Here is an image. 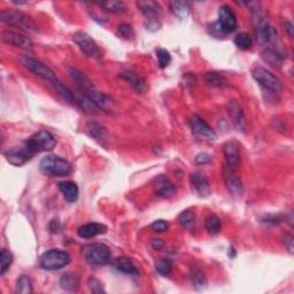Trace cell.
I'll list each match as a JSON object with an SVG mask.
<instances>
[{
	"label": "cell",
	"mask_w": 294,
	"mask_h": 294,
	"mask_svg": "<svg viewBox=\"0 0 294 294\" xmlns=\"http://www.w3.org/2000/svg\"><path fill=\"white\" fill-rule=\"evenodd\" d=\"M283 242L286 247V249H287L291 254H293V252H294V237L292 236V234L285 233L283 236Z\"/></svg>",
	"instance_id": "cell-41"
},
{
	"label": "cell",
	"mask_w": 294,
	"mask_h": 294,
	"mask_svg": "<svg viewBox=\"0 0 294 294\" xmlns=\"http://www.w3.org/2000/svg\"><path fill=\"white\" fill-rule=\"evenodd\" d=\"M99 5L101 7H104L106 11L111 12V13L114 14H123L127 12L128 7L123 2H105V3H100Z\"/></svg>",
	"instance_id": "cell-30"
},
{
	"label": "cell",
	"mask_w": 294,
	"mask_h": 294,
	"mask_svg": "<svg viewBox=\"0 0 294 294\" xmlns=\"http://www.w3.org/2000/svg\"><path fill=\"white\" fill-rule=\"evenodd\" d=\"M88 131L90 132V135L92 137H95L96 139H105L106 135V129L103 127V125L98 124L96 122H91L88 124Z\"/></svg>",
	"instance_id": "cell-34"
},
{
	"label": "cell",
	"mask_w": 294,
	"mask_h": 294,
	"mask_svg": "<svg viewBox=\"0 0 294 294\" xmlns=\"http://www.w3.org/2000/svg\"><path fill=\"white\" fill-rule=\"evenodd\" d=\"M238 172L239 171H234L226 166L223 168V175H224L226 189H228L229 193L232 195V197L236 198L241 197L242 193H244V185H242L241 178Z\"/></svg>",
	"instance_id": "cell-10"
},
{
	"label": "cell",
	"mask_w": 294,
	"mask_h": 294,
	"mask_svg": "<svg viewBox=\"0 0 294 294\" xmlns=\"http://www.w3.org/2000/svg\"><path fill=\"white\" fill-rule=\"evenodd\" d=\"M117 30H119V33L127 39H133V37H135V30H133L132 27L130 25H128V23H120L119 27H117Z\"/></svg>",
	"instance_id": "cell-38"
},
{
	"label": "cell",
	"mask_w": 294,
	"mask_h": 294,
	"mask_svg": "<svg viewBox=\"0 0 294 294\" xmlns=\"http://www.w3.org/2000/svg\"><path fill=\"white\" fill-rule=\"evenodd\" d=\"M0 20L6 25L20 29L21 31L27 33H34L37 30L36 23L31 19L29 15L20 11H2L0 13Z\"/></svg>",
	"instance_id": "cell-3"
},
{
	"label": "cell",
	"mask_w": 294,
	"mask_h": 294,
	"mask_svg": "<svg viewBox=\"0 0 294 294\" xmlns=\"http://www.w3.org/2000/svg\"><path fill=\"white\" fill-rule=\"evenodd\" d=\"M152 246L154 249L161 250L164 247V242L161 240V239H154V240L152 241Z\"/></svg>",
	"instance_id": "cell-46"
},
{
	"label": "cell",
	"mask_w": 294,
	"mask_h": 294,
	"mask_svg": "<svg viewBox=\"0 0 294 294\" xmlns=\"http://www.w3.org/2000/svg\"><path fill=\"white\" fill-rule=\"evenodd\" d=\"M39 170L44 175L56 176V177H64L72 174L73 167L67 160L58 155H48L42 159L39 163Z\"/></svg>",
	"instance_id": "cell-2"
},
{
	"label": "cell",
	"mask_w": 294,
	"mask_h": 294,
	"mask_svg": "<svg viewBox=\"0 0 294 294\" xmlns=\"http://www.w3.org/2000/svg\"><path fill=\"white\" fill-rule=\"evenodd\" d=\"M191 183L192 186L194 187V190L198 192L200 197H207L210 193V185L208 179L205 176H202L199 172H193L191 174Z\"/></svg>",
	"instance_id": "cell-21"
},
{
	"label": "cell",
	"mask_w": 294,
	"mask_h": 294,
	"mask_svg": "<svg viewBox=\"0 0 294 294\" xmlns=\"http://www.w3.org/2000/svg\"><path fill=\"white\" fill-rule=\"evenodd\" d=\"M6 159L10 163L13 164L15 167H21L23 164L27 163L30 159H33L34 154L30 152V150L27 146L26 143L20 147L11 148L9 152H6Z\"/></svg>",
	"instance_id": "cell-14"
},
{
	"label": "cell",
	"mask_w": 294,
	"mask_h": 294,
	"mask_svg": "<svg viewBox=\"0 0 294 294\" xmlns=\"http://www.w3.org/2000/svg\"><path fill=\"white\" fill-rule=\"evenodd\" d=\"M228 112L231 117V121H232L237 130L245 132L247 128V121L241 105L237 100H231L228 105Z\"/></svg>",
	"instance_id": "cell-15"
},
{
	"label": "cell",
	"mask_w": 294,
	"mask_h": 294,
	"mask_svg": "<svg viewBox=\"0 0 294 294\" xmlns=\"http://www.w3.org/2000/svg\"><path fill=\"white\" fill-rule=\"evenodd\" d=\"M205 228L207 232L211 234V236H215V234H217L221 231V219L214 214L209 215L205 221Z\"/></svg>",
	"instance_id": "cell-29"
},
{
	"label": "cell",
	"mask_w": 294,
	"mask_h": 294,
	"mask_svg": "<svg viewBox=\"0 0 294 294\" xmlns=\"http://www.w3.org/2000/svg\"><path fill=\"white\" fill-rule=\"evenodd\" d=\"M83 257L90 265H104L111 261L112 253L108 246L92 244L83 248Z\"/></svg>",
	"instance_id": "cell-4"
},
{
	"label": "cell",
	"mask_w": 294,
	"mask_h": 294,
	"mask_svg": "<svg viewBox=\"0 0 294 294\" xmlns=\"http://www.w3.org/2000/svg\"><path fill=\"white\" fill-rule=\"evenodd\" d=\"M253 78L255 80L262 88H264L268 91L278 93L283 90V84L281 81L278 78L275 74L269 72L268 69L263 67H255L252 70Z\"/></svg>",
	"instance_id": "cell-7"
},
{
	"label": "cell",
	"mask_w": 294,
	"mask_h": 294,
	"mask_svg": "<svg viewBox=\"0 0 294 294\" xmlns=\"http://www.w3.org/2000/svg\"><path fill=\"white\" fill-rule=\"evenodd\" d=\"M114 266L117 271L125 273V275H137L138 273V270H137L135 263L129 257H116L114 260Z\"/></svg>",
	"instance_id": "cell-23"
},
{
	"label": "cell",
	"mask_w": 294,
	"mask_h": 294,
	"mask_svg": "<svg viewBox=\"0 0 294 294\" xmlns=\"http://www.w3.org/2000/svg\"><path fill=\"white\" fill-rule=\"evenodd\" d=\"M210 155L207 154V153H200L197 156H195V162L198 164H206L210 162Z\"/></svg>",
	"instance_id": "cell-44"
},
{
	"label": "cell",
	"mask_w": 294,
	"mask_h": 294,
	"mask_svg": "<svg viewBox=\"0 0 294 294\" xmlns=\"http://www.w3.org/2000/svg\"><path fill=\"white\" fill-rule=\"evenodd\" d=\"M137 7L142 12L146 20H160L161 15V7L158 3L145 0V2L137 3Z\"/></svg>",
	"instance_id": "cell-18"
},
{
	"label": "cell",
	"mask_w": 294,
	"mask_h": 294,
	"mask_svg": "<svg viewBox=\"0 0 294 294\" xmlns=\"http://www.w3.org/2000/svg\"><path fill=\"white\" fill-rule=\"evenodd\" d=\"M15 293L18 294H31L33 293V283L27 275H22L17 281Z\"/></svg>",
	"instance_id": "cell-28"
},
{
	"label": "cell",
	"mask_w": 294,
	"mask_h": 294,
	"mask_svg": "<svg viewBox=\"0 0 294 294\" xmlns=\"http://www.w3.org/2000/svg\"><path fill=\"white\" fill-rule=\"evenodd\" d=\"M12 262H13V254L10 250L3 248L0 252V272L2 275H5L7 270L11 268Z\"/></svg>",
	"instance_id": "cell-33"
},
{
	"label": "cell",
	"mask_w": 294,
	"mask_h": 294,
	"mask_svg": "<svg viewBox=\"0 0 294 294\" xmlns=\"http://www.w3.org/2000/svg\"><path fill=\"white\" fill-rule=\"evenodd\" d=\"M156 54H158V61H159L160 68H162V69L167 68V67L169 66V64L171 62L170 53L164 49H159Z\"/></svg>",
	"instance_id": "cell-35"
},
{
	"label": "cell",
	"mask_w": 294,
	"mask_h": 294,
	"mask_svg": "<svg viewBox=\"0 0 294 294\" xmlns=\"http://www.w3.org/2000/svg\"><path fill=\"white\" fill-rule=\"evenodd\" d=\"M106 231H107V226H106L105 224L92 222V223H88V224L82 225L81 228H78L77 234L81 238L89 239V238L99 236V234H103L106 232Z\"/></svg>",
	"instance_id": "cell-19"
},
{
	"label": "cell",
	"mask_w": 294,
	"mask_h": 294,
	"mask_svg": "<svg viewBox=\"0 0 294 294\" xmlns=\"http://www.w3.org/2000/svg\"><path fill=\"white\" fill-rule=\"evenodd\" d=\"M119 77L122 78V80H124L125 82H128V84L130 85L136 92H139V93L146 92L147 90L146 81H145L143 77H140L137 73L131 72V70H128V72L121 73Z\"/></svg>",
	"instance_id": "cell-17"
},
{
	"label": "cell",
	"mask_w": 294,
	"mask_h": 294,
	"mask_svg": "<svg viewBox=\"0 0 294 294\" xmlns=\"http://www.w3.org/2000/svg\"><path fill=\"white\" fill-rule=\"evenodd\" d=\"M205 81L210 86H215V88H226L229 86V82L226 78L218 73H206Z\"/></svg>",
	"instance_id": "cell-27"
},
{
	"label": "cell",
	"mask_w": 294,
	"mask_h": 294,
	"mask_svg": "<svg viewBox=\"0 0 294 294\" xmlns=\"http://www.w3.org/2000/svg\"><path fill=\"white\" fill-rule=\"evenodd\" d=\"M195 219H197V216H195L194 211L192 210H184L178 215L177 221L183 228H191V226L194 225Z\"/></svg>",
	"instance_id": "cell-31"
},
{
	"label": "cell",
	"mask_w": 294,
	"mask_h": 294,
	"mask_svg": "<svg viewBox=\"0 0 294 294\" xmlns=\"http://www.w3.org/2000/svg\"><path fill=\"white\" fill-rule=\"evenodd\" d=\"M191 279H192V283L194 284V286H200V287H202L203 285L206 284V277L203 275V272L201 270L198 269V268H194L192 269L191 271Z\"/></svg>",
	"instance_id": "cell-36"
},
{
	"label": "cell",
	"mask_w": 294,
	"mask_h": 294,
	"mask_svg": "<svg viewBox=\"0 0 294 294\" xmlns=\"http://www.w3.org/2000/svg\"><path fill=\"white\" fill-rule=\"evenodd\" d=\"M145 28L148 31H158L161 28L160 20H145Z\"/></svg>",
	"instance_id": "cell-43"
},
{
	"label": "cell",
	"mask_w": 294,
	"mask_h": 294,
	"mask_svg": "<svg viewBox=\"0 0 294 294\" xmlns=\"http://www.w3.org/2000/svg\"><path fill=\"white\" fill-rule=\"evenodd\" d=\"M151 228L152 230L156 231V232H164V231H167L168 228H169V224H168V222L163 221V219H159V221L152 223Z\"/></svg>",
	"instance_id": "cell-40"
},
{
	"label": "cell",
	"mask_w": 294,
	"mask_h": 294,
	"mask_svg": "<svg viewBox=\"0 0 294 294\" xmlns=\"http://www.w3.org/2000/svg\"><path fill=\"white\" fill-rule=\"evenodd\" d=\"M225 166L234 171H239L241 167L240 145L236 140H230L224 144Z\"/></svg>",
	"instance_id": "cell-9"
},
{
	"label": "cell",
	"mask_w": 294,
	"mask_h": 294,
	"mask_svg": "<svg viewBox=\"0 0 294 294\" xmlns=\"http://www.w3.org/2000/svg\"><path fill=\"white\" fill-rule=\"evenodd\" d=\"M234 44L240 50H249L253 46V39L246 33H240L234 37Z\"/></svg>",
	"instance_id": "cell-32"
},
{
	"label": "cell",
	"mask_w": 294,
	"mask_h": 294,
	"mask_svg": "<svg viewBox=\"0 0 294 294\" xmlns=\"http://www.w3.org/2000/svg\"><path fill=\"white\" fill-rule=\"evenodd\" d=\"M26 145L28 146L30 152L35 155L36 153L52 151L56 147L57 140L52 133L46 130H42L35 133L34 136H31L26 142Z\"/></svg>",
	"instance_id": "cell-5"
},
{
	"label": "cell",
	"mask_w": 294,
	"mask_h": 294,
	"mask_svg": "<svg viewBox=\"0 0 294 294\" xmlns=\"http://www.w3.org/2000/svg\"><path fill=\"white\" fill-rule=\"evenodd\" d=\"M262 57H263L264 61L268 62V64L273 67V68H280L281 65H283V54L275 49H265Z\"/></svg>",
	"instance_id": "cell-24"
},
{
	"label": "cell",
	"mask_w": 294,
	"mask_h": 294,
	"mask_svg": "<svg viewBox=\"0 0 294 294\" xmlns=\"http://www.w3.org/2000/svg\"><path fill=\"white\" fill-rule=\"evenodd\" d=\"M20 62H21L27 69L30 70L31 73H34L35 75L39 76L43 78V80L48 81L49 83L53 86L54 90L60 95L62 99L68 101V103L75 104V96H74V93L70 91L65 84H62L61 82L58 80L56 74H54V72L50 68V67L29 56L20 57Z\"/></svg>",
	"instance_id": "cell-1"
},
{
	"label": "cell",
	"mask_w": 294,
	"mask_h": 294,
	"mask_svg": "<svg viewBox=\"0 0 294 294\" xmlns=\"http://www.w3.org/2000/svg\"><path fill=\"white\" fill-rule=\"evenodd\" d=\"M59 284H60L61 288L66 289V291L75 292L78 288V278L73 273H65L61 276Z\"/></svg>",
	"instance_id": "cell-26"
},
{
	"label": "cell",
	"mask_w": 294,
	"mask_h": 294,
	"mask_svg": "<svg viewBox=\"0 0 294 294\" xmlns=\"http://www.w3.org/2000/svg\"><path fill=\"white\" fill-rule=\"evenodd\" d=\"M170 10L178 19H186L190 15V4L184 0H174L170 3Z\"/></svg>",
	"instance_id": "cell-25"
},
{
	"label": "cell",
	"mask_w": 294,
	"mask_h": 294,
	"mask_svg": "<svg viewBox=\"0 0 294 294\" xmlns=\"http://www.w3.org/2000/svg\"><path fill=\"white\" fill-rule=\"evenodd\" d=\"M73 41L76 43V45L83 52L86 57L95 59V60H100L103 58L100 49L98 48L97 43L85 33H76L73 36Z\"/></svg>",
	"instance_id": "cell-8"
},
{
	"label": "cell",
	"mask_w": 294,
	"mask_h": 294,
	"mask_svg": "<svg viewBox=\"0 0 294 294\" xmlns=\"http://www.w3.org/2000/svg\"><path fill=\"white\" fill-rule=\"evenodd\" d=\"M257 31V38L261 45L265 46L266 49H270L272 45H275L278 41V34L276 29L272 26L265 25Z\"/></svg>",
	"instance_id": "cell-16"
},
{
	"label": "cell",
	"mask_w": 294,
	"mask_h": 294,
	"mask_svg": "<svg viewBox=\"0 0 294 294\" xmlns=\"http://www.w3.org/2000/svg\"><path fill=\"white\" fill-rule=\"evenodd\" d=\"M155 269H156V271L160 273V275L169 276L171 273V270H172L171 262L169 260L159 261L158 263H156V265H155Z\"/></svg>",
	"instance_id": "cell-37"
},
{
	"label": "cell",
	"mask_w": 294,
	"mask_h": 294,
	"mask_svg": "<svg viewBox=\"0 0 294 294\" xmlns=\"http://www.w3.org/2000/svg\"><path fill=\"white\" fill-rule=\"evenodd\" d=\"M218 26L221 27L223 33L228 35L230 33H233L237 28V17L233 13L232 9L228 5H223L219 7L218 11Z\"/></svg>",
	"instance_id": "cell-12"
},
{
	"label": "cell",
	"mask_w": 294,
	"mask_h": 294,
	"mask_svg": "<svg viewBox=\"0 0 294 294\" xmlns=\"http://www.w3.org/2000/svg\"><path fill=\"white\" fill-rule=\"evenodd\" d=\"M70 262V255L65 250L50 249L41 256V266L45 270H59L62 269Z\"/></svg>",
	"instance_id": "cell-6"
},
{
	"label": "cell",
	"mask_w": 294,
	"mask_h": 294,
	"mask_svg": "<svg viewBox=\"0 0 294 294\" xmlns=\"http://www.w3.org/2000/svg\"><path fill=\"white\" fill-rule=\"evenodd\" d=\"M59 190L61 191V193L64 195L67 202L74 203L78 199V194H80L78 186L76 185V183L72 182V180H66V182L59 183Z\"/></svg>",
	"instance_id": "cell-22"
},
{
	"label": "cell",
	"mask_w": 294,
	"mask_h": 294,
	"mask_svg": "<svg viewBox=\"0 0 294 294\" xmlns=\"http://www.w3.org/2000/svg\"><path fill=\"white\" fill-rule=\"evenodd\" d=\"M2 41L6 44L13 45L15 48L23 49V50H30L33 49V41L26 35L21 33H18V31L13 30H6L2 34Z\"/></svg>",
	"instance_id": "cell-13"
},
{
	"label": "cell",
	"mask_w": 294,
	"mask_h": 294,
	"mask_svg": "<svg viewBox=\"0 0 294 294\" xmlns=\"http://www.w3.org/2000/svg\"><path fill=\"white\" fill-rule=\"evenodd\" d=\"M88 286L90 291H91L92 293H105L104 285L101 284V281L99 279H97V278L95 277L90 278V279L88 280Z\"/></svg>",
	"instance_id": "cell-39"
},
{
	"label": "cell",
	"mask_w": 294,
	"mask_h": 294,
	"mask_svg": "<svg viewBox=\"0 0 294 294\" xmlns=\"http://www.w3.org/2000/svg\"><path fill=\"white\" fill-rule=\"evenodd\" d=\"M154 189L156 194L161 198H171L176 194V187L172 185L170 180H168L163 176L155 178Z\"/></svg>",
	"instance_id": "cell-20"
},
{
	"label": "cell",
	"mask_w": 294,
	"mask_h": 294,
	"mask_svg": "<svg viewBox=\"0 0 294 294\" xmlns=\"http://www.w3.org/2000/svg\"><path fill=\"white\" fill-rule=\"evenodd\" d=\"M208 31H209V34L211 35V36H214L216 38H222L223 36H225V34L223 33V30L221 29V27L218 26L217 22H215L211 26H209Z\"/></svg>",
	"instance_id": "cell-42"
},
{
	"label": "cell",
	"mask_w": 294,
	"mask_h": 294,
	"mask_svg": "<svg viewBox=\"0 0 294 294\" xmlns=\"http://www.w3.org/2000/svg\"><path fill=\"white\" fill-rule=\"evenodd\" d=\"M50 230H51V232H53V233L60 232L61 224H60V222H59V219H53V221L51 222Z\"/></svg>",
	"instance_id": "cell-45"
},
{
	"label": "cell",
	"mask_w": 294,
	"mask_h": 294,
	"mask_svg": "<svg viewBox=\"0 0 294 294\" xmlns=\"http://www.w3.org/2000/svg\"><path fill=\"white\" fill-rule=\"evenodd\" d=\"M190 127L192 132L195 136L200 137V138L206 140H215L216 139V133L211 129L207 122L202 117H200L198 114H193L190 117Z\"/></svg>",
	"instance_id": "cell-11"
}]
</instances>
